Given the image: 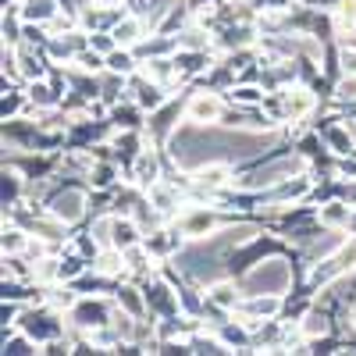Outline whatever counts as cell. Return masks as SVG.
Returning <instances> with one entry per match:
<instances>
[{
    "mask_svg": "<svg viewBox=\"0 0 356 356\" xmlns=\"http://www.w3.org/2000/svg\"><path fill=\"white\" fill-rule=\"evenodd\" d=\"M150 33H154L150 22L139 18V15H132V11H129L122 22H114V29H111V36L118 40V47H129V50H136Z\"/></svg>",
    "mask_w": 356,
    "mask_h": 356,
    "instance_id": "9",
    "label": "cell"
},
{
    "mask_svg": "<svg viewBox=\"0 0 356 356\" xmlns=\"http://www.w3.org/2000/svg\"><path fill=\"white\" fill-rule=\"evenodd\" d=\"M203 292H207V303H214L218 310H228V314L239 307V300H243V289H239V278H235V275H221L214 282H207Z\"/></svg>",
    "mask_w": 356,
    "mask_h": 356,
    "instance_id": "8",
    "label": "cell"
},
{
    "mask_svg": "<svg viewBox=\"0 0 356 356\" xmlns=\"http://www.w3.org/2000/svg\"><path fill=\"white\" fill-rule=\"evenodd\" d=\"M89 47L100 50V54H111V50L118 47V40H114L111 33H89Z\"/></svg>",
    "mask_w": 356,
    "mask_h": 356,
    "instance_id": "18",
    "label": "cell"
},
{
    "mask_svg": "<svg viewBox=\"0 0 356 356\" xmlns=\"http://www.w3.org/2000/svg\"><path fill=\"white\" fill-rule=\"evenodd\" d=\"M353 211L356 207H349L342 196L339 200H328V203H321L317 207V221L324 228H335V232H349V221H353Z\"/></svg>",
    "mask_w": 356,
    "mask_h": 356,
    "instance_id": "11",
    "label": "cell"
},
{
    "mask_svg": "<svg viewBox=\"0 0 356 356\" xmlns=\"http://www.w3.org/2000/svg\"><path fill=\"white\" fill-rule=\"evenodd\" d=\"M164 171H168V154L161 150V146H154V143H146L143 150H139V157L129 164V182H136L139 189H150L154 182H161L164 178Z\"/></svg>",
    "mask_w": 356,
    "mask_h": 356,
    "instance_id": "6",
    "label": "cell"
},
{
    "mask_svg": "<svg viewBox=\"0 0 356 356\" xmlns=\"http://www.w3.org/2000/svg\"><path fill=\"white\" fill-rule=\"evenodd\" d=\"M75 65L86 68V72H93V75H100V72L107 68V54H100V50H93V47H86V50L75 57Z\"/></svg>",
    "mask_w": 356,
    "mask_h": 356,
    "instance_id": "17",
    "label": "cell"
},
{
    "mask_svg": "<svg viewBox=\"0 0 356 356\" xmlns=\"http://www.w3.org/2000/svg\"><path fill=\"white\" fill-rule=\"evenodd\" d=\"M182 122H186V100L171 97L168 104H161L157 111H150V114H146V125H143V132H146V139H150L154 146L168 150V143H171L175 129L182 125Z\"/></svg>",
    "mask_w": 356,
    "mask_h": 356,
    "instance_id": "4",
    "label": "cell"
},
{
    "mask_svg": "<svg viewBox=\"0 0 356 356\" xmlns=\"http://www.w3.org/2000/svg\"><path fill=\"white\" fill-rule=\"evenodd\" d=\"M139 54L136 50H129V47H114L111 54H107V72H118V75H136L139 72Z\"/></svg>",
    "mask_w": 356,
    "mask_h": 356,
    "instance_id": "15",
    "label": "cell"
},
{
    "mask_svg": "<svg viewBox=\"0 0 356 356\" xmlns=\"http://www.w3.org/2000/svg\"><path fill=\"white\" fill-rule=\"evenodd\" d=\"M107 118H111L114 129H143V125H146V111H143L132 97H125L122 104H114V107L107 111Z\"/></svg>",
    "mask_w": 356,
    "mask_h": 356,
    "instance_id": "12",
    "label": "cell"
},
{
    "mask_svg": "<svg viewBox=\"0 0 356 356\" xmlns=\"http://www.w3.org/2000/svg\"><path fill=\"white\" fill-rule=\"evenodd\" d=\"M47 211L61 218L65 225H79L89 214V189L75 182H54V193L47 196Z\"/></svg>",
    "mask_w": 356,
    "mask_h": 356,
    "instance_id": "3",
    "label": "cell"
},
{
    "mask_svg": "<svg viewBox=\"0 0 356 356\" xmlns=\"http://www.w3.org/2000/svg\"><path fill=\"white\" fill-rule=\"evenodd\" d=\"M118 178H122V164H118L114 157H93V168H89L86 186L89 189H114V186H122Z\"/></svg>",
    "mask_w": 356,
    "mask_h": 356,
    "instance_id": "10",
    "label": "cell"
},
{
    "mask_svg": "<svg viewBox=\"0 0 356 356\" xmlns=\"http://www.w3.org/2000/svg\"><path fill=\"white\" fill-rule=\"evenodd\" d=\"M118 303H114V296L111 292H93V296H79L75 307L68 310V324L79 332H97L104 328V324H111Z\"/></svg>",
    "mask_w": 356,
    "mask_h": 356,
    "instance_id": "2",
    "label": "cell"
},
{
    "mask_svg": "<svg viewBox=\"0 0 356 356\" xmlns=\"http://www.w3.org/2000/svg\"><path fill=\"white\" fill-rule=\"evenodd\" d=\"M296 267L289 257L275 253V257H264L260 264H253L250 271L239 275V289L243 296H260V292H271V296H289L296 289Z\"/></svg>",
    "mask_w": 356,
    "mask_h": 356,
    "instance_id": "1",
    "label": "cell"
},
{
    "mask_svg": "<svg viewBox=\"0 0 356 356\" xmlns=\"http://www.w3.org/2000/svg\"><path fill=\"white\" fill-rule=\"evenodd\" d=\"M282 307H285V296H271V292H260V296H243L239 307H235L232 314L246 321L250 328H257V324L271 321V317H282Z\"/></svg>",
    "mask_w": 356,
    "mask_h": 356,
    "instance_id": "7",
    "label": "cell"
},
{
    "mask_svg": "<svg viewBox=\"0 0 356 356\" xmlns=\"http://www.w3.org/2000/svg\"><path fill=\"white\" fill-rule=\"evenodd\" d=\"M346 321H349V328H353V332H356V303H353V307H349V310H346Z\"/></svg>",
    "mask_w": 356,
    "mask_h": 356,
    "instance_id": "19",
    "label": "cell"
},
{
    "mask_svg": "<svg viewBox=\"0 0 356 356\" xmlns=\"http://www.w3.org/2000/svg\"><path fill=\"white\" fill-rule=\"evenodd\" d=\"M228 114V97L218 89H193L186 97V122L193 125H221Z\"/></svg>",
    "mask_w": 356,
    "mask_h": 356,
    "instance_id": "5",
    "label": "cell"
},
{
    "mask_svg": "<svg viewBox=\"0 0 356 356\" xmlns=\"http://www.w3.org/2000/svg\"><path fill=\"white\" fill-rule=\"evenodd\" d=\"M335 107H356V72H342L335 79Z\"/></svg>",
    "mask_w": 356,
    "mask_h": 356,
    "instance_id": "16",
    "label": "cell"
},
{
    "mask_svg": "<svg viewBox=\"0 0 356 356\" xmlns=\"http://www.w3.org/2000/svg\"><path fill=\"white\" fill-rule=\"evenodd\" d=\"M65 4L61 0H22L18 4V15L25 22H36V25H50L57 18V11H61Z\"/></svg>",
    "mask_w": 356,
    "mask_h": 356,
    "instance_id": "13",
    "label": "cell"
},
{
    "mask_svg": "<svg viewBox=\"0 0 356 356\" xmlns=\"http://www.w3.org/2000/svg\"><path fill=\"white\" fill-rule=\"evenodd\" d=\"M225 97H228V104H235V107H264L267 89H264L260 82H235Z\"/></svg>",
    "mask_w": 356,
    "mask_h": 356,
    "instance_id": "14",
    "label": "cell"
}]
</instances>
